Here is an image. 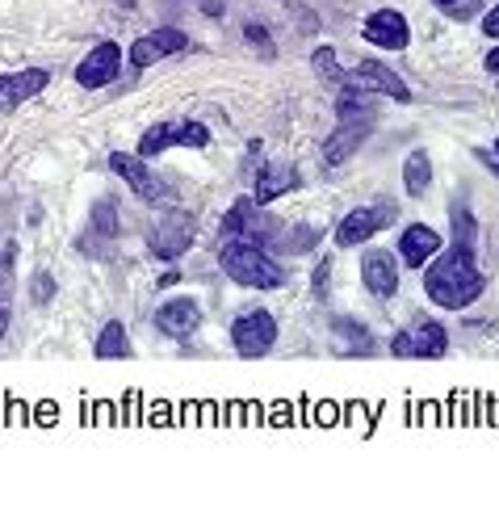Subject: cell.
I'll return each mask as SVG.
<instances>
[{
  "mask_svg": "<svg viewBox=\"0 0 499 512\" xmlns=\"http://www.w3.org/2000/svg\"><path fill=\"white\" fill-rule=\"evenodd\" d=\"M483 286H487V277L474 265L470 248L449 244L445 252H437L424 265V294L445 311H466L474 298L483 294Z\"/></svg>",
  "mask_w": 499,
  "mask_h": 512,
  "instance_id": "cell-1",
  "label": "cell"
},
{
  "mask_svg": "<svg viewBox=\"0 0 499 512\" xmlns=\"http://www.w3.org/2000/svg\"><path fill=\"white\" fill-rule=\"evenodd\" d=\"M219 261H223V269H227L231 282H240V286H248V290H277L281 282H286V269H281L256 240H235V236H231V240L223 244Z\"/></svg>",
  "mask_w": 499,
  "mask_h": 512,
  "instance_id": "cell-2",
  "label": "cell"
},
{
  "mask_svg": "<svg viewBox=\"0 0 499 512\" xmlns=\"http://www.w3.org/2000/svg\"><path fill=\"white\" fill-rule=\"evenodd\" d=\"M168 147H193V152H202V147H210V131L202 122H156V126H147L143 131L139 156L156 160V156L168 152Z\"/></svg>",
  "mask_w": 499,
  "mask_h": 512,
  "instance_id": "cell-3",
  "label": "cell"
},
{
  "mask_svg": "<svg viewBox=\"0 0 499 512\" xmlns=\"http://www.w3.org/2000/svg\"><path fill=\"white\" fill-rule=\"evenodd\" d=\"M231 345L240 357L256 361V357H265L273 345H277V319L269 311H244L240 319L231 324Z\"/></svg>",
  "mask_w": 499,
  "mask_h": 512,
  "instance_id": "cell-4",
  "label": "cell"
},
{
  "mask_svg": "<svg viewBox=\"0 0 499 512\" xmlns=\"http://www.w3.org/2000/svg\"><path fill=\"white\" fill-rule=\"evenodd\" d=\"M110 168L114 173L135 189V194L143 198V202H151V206H164V202H172V185L164 181V177H156L151 168L143 164V156H130V152H114L110 156Z\"/></svg>",
  "mask_w": 499,
  "mask_h": 512,
  "instance_id": "cell-5",
  "label": "cell"
},
{
  "mask_svg": "<svg viewBox=\"0 0 499 512\" xmlns=\"http://www.w3.org/2000/svg\"><path fill=\"white\" fill-rule=\"evenodd\" d=\"M193 231H198V219H193L189 210H168V215H160V223L151 227V252H156L160 261H177L193 244Z\"/></svg>",
  "mask_w": 499,
  "mask_h": 512,
  "instance_id": "cell-6",
  "label": "cell"
},
{
  "mask_svg": "<svg viewBox=\"0 0 499 512\" xmlns=\"http://www.w3.org/2000/svg\"><path fill=\"white\" fill-rule=\"evenodd\" d=\"M223 227H227V236H235V240H269V236H277V219H269L265 215V206H260L256 198H240L231 210H227V219H223Z\"/></svg>",
  "mask_w": 499,
  "mask_h": 512,
  "instance_id": "cell-7",
  "label": "cell"
},
{
  "mask_svg": "<svg viewBox=\"0 0 499 512\" xmlns=\"http://www.w3.org/2000/svg\"><path fill=\"white\" fill-rule=\"evenodd\" d=\"M390 219H395V210H390V206H357V210H349V215L340 219L336 244H340V248H357V244H365V240H374Z\"/></svg>",
  "mask_w": 499,
  "mask_h": 512,
  "instance_id": "cell-8",
  "label": "cell"
},
{
  "mask_svg": "<svg viewBox=\"0 0 499 512\" xmlns=\"http://www.w3.org/2000/svg\"><path fill=\"white\" fill-rule=\"evenodd\" d=\"M122 72V47L118 42H97V47L80 59L76 68V80L80 89H105V84H114Z\"/></svg>",
  "mask_w": 499,
  "mask_h": 512,
  "instance_id": "cell-9",
  "label": "cell"
},
{
  "mask_svg": "<svg viewBox=\"0 0 499 512\" xmlns=\"http://www.w3.org/2000/svg\"><path fill=\"white\" fill-rule=\"evenodd\" d=\"M344 84H357V89H365V93H382L390 101H407L411 97L403 76L390 72L386 63H378V59H365V63H357L353 72H344Z\"/></svg>",
  "mask_w": 499,
  "mask_h": 512,
  "instance_id": "cell-10",
  "label": "cell"
},
{
  "mask_svg": "<svg viewBox=\"0 0 499 512\" xmlns=\"http://www.w3.org/2000/svg\"><path fill=\"white\" fill-rule=\"evenodd\" d=\"M365 42L370 47H382V51H403L407 42H411V26H407V17L399 9H378L365 17V26H361Z\"/></svg>",
  "mask_w": 499,
  "mask_h": 512,
  "instance_id": "cell-11",
  "label": "cell"
},
{
  "mask_svg": "<svg viewBox=\"0 0 499 512\" xmlns=\"http://www.w3.org/2000/svg\"><path fill=\"white\" fill-rule=\"evenodd\" d=\"M189 47V38H185V30H151V34H143L139 42H130V63L143 72V68H151V63H160V59H168V55H177V51H185Z\"/></svg>",
  "mask_w": 499,
  "mask_h": 512,
  "instance_id": "cell-12",
  "label": "cell"
},
{
  "mask_svg": "<svg viewBox=\"0 0 499 512\" xmlns=\"http://www.w3.org/2000/svg\"><path fill=\"white\" fill-rule=\"evenodd\" d=\"M361 282L374 298H390L399 290V256L386 248H370L361 261Z\"/></svg>",
  "mask_w": 499,
  "mask_h": 512,
  "instance_id": "cell-13",
  "label": "cell"
},
{
  "mask_svg": "<svg viewBox=\"0 0 499 512\" xmlns=\"http://www.w3.org/2000/svg\"><path fill=\"white\" fill-rule=\"evenodd\" d=\"M370 126H374V118H340L336 131L323 139V160H328V164H344L365 143Z\"/></svg>",
  "mask_w": 499,
  "mask_h": 512,
  "instance_id": "cell-14",
  "label": "cell"
},
{
  "mask_svg": "<svg viewBox=\"0 0 499 512\" xmlns=\"http://www.w3.org/2000/svg\"><path fill=\"white\" fill-rule=\"evenodd\" d=\"M437 252H441V236H437V231H432L428 223L403 227V236H399V261H403L407 269H424Z\"/></svg>",
  "mask_w": 499,
  "mask_h": 512,
  "instance_id": "cell-15",
  "label": "cell"
},
{
  "mask_svg": "<svg viewBox=\"0 0 499 512\" xmlns=\"http://www.w3.org/2000/svg\"><path fill=\"white\" fill-rule=\"evenodd\" d=\"M198 324H202L198 298H172V303H164V307L156 311V328H160L164 336L185 340V336L198 332Z\"/></svg>",
  "mask_w": 499,
  "mask_h": 512,
  "instance_id": "cell-16",
  "label": "cell"
},
{
  "mask_svg": "<svg viewBox=\"0 0 499 512\" xmlns=\"http://www.w3.org/2000/svg\"><path fill=\"white\" fill-rule=\"evenodd\" d=\"M47 72L42 68H26V72H17V76H0V114H13L21 101H30L38 97L42 89H47Z\"/></svg>",
  "mask_w": 499,
  "mask_h": 512,
  "instance_id": "cell-17",
  "label": "cell"
},
{
  "mask_svg": "<svg viewBox=\"0 0 499 512\" xmlns=\"http://www.w3.org/2000/svg\"><path fill=\"white\" fill-rule=\"evenodd\" d=\"M290 189H298V173H294V168L290 164H265V168H260V173H256V202L260 206H269L273 198H281V194H290Z\"/></svg>",
  "mask_w": 499,
  "mask_h": 512,
  "instance_id": "cell-18",
  "label": "cell"
},
{
  "mask_svg": "<svg viewBox=\"0 0 499 512\" xmlns=\"http://www.w3.org/2000/svg\"><path fill=\"white\" fill-rule=\"evenodd\" d=\"M411 336V357H445L449 353V332L441 324H432V319H424V324H416V332Z\"/></svg>",
  "mask_w": 499,
  "mask_h": 512,
  "instance_id": "cell-19",
  "label": "cell"
},
{
  "mask_svg": "<svg viewBox=\"0 0 499 512\" xmlns=\"http://www.w3.org/2000/svg\"><path fill=\"white\" fill-rule=\"evenodd\" d=\"M114 210H118L114 198H101V202L93 206V227H89V236L80 240V248H89L93 240H97V244H110V240L118 236V215H114Z\"/></svg>",
  "mask_w": 499,
  "mask_h": 512,
  "instance_id": "cell-20",
  "label": "cell"
},
{
  "mask_svg": "<svg viewBox=\"0 0 499 512\" xmlns=\"http://www.w3.org/2000/svg\"><path fill=\"white\" fill-rule=\"evenodd\" d=\"M428 185H432V160H428V152H411L407 164H403V189L411 198H424Z\"/></svg>",
  "mask_w": 499,
  "mask_h": 512,
  "instance_id": "cell-21",
  "label": "cell"
},
{
  "mask_svg": "<svg viewBox=\"0 0 499 512\" xmlns=\"http://www.w3.org/2000/svg\"><path fill=\"white\" fill-rule=\"evenodd\" d=\"M93 353H97V357H126V353H130V349H126V328L118 324V319H110V324L101 328Z\"/></svg>",
  "mask_w": 499,
  "mask_h": 512,
  "instance_id": "cell-22",
  "label": "cell"
},
{
  "mask_svg": "<svg viewBox=\"0 0 499 512\" xmlns=\"http://www.w3.org/2000/svg\"><path fill=\"white\" fill-rule=\"evenodd\" d=\"M449 219H453V244L474 252V236H479V227H474V215H470L466 206H453V215H449Z\"/></svg>",
  "mask_w": 499,
  "mask_h": 512,
  "instance_id": "cell-23",
  "label": "cell"
},
{
  "mask_svg": "<svg viewBox=\"0 0 499 512\" xmlns=\"http://www.w3.org/2000/svg\"><path fill=\"white\" fill-rule=\"evenodd\" d=\"M9 298H13V256L5 252V261H0V340L9 332Z\"/></svg>",
  "mask_w": 499,
  "mask_h": 512,
  "instance_id": "cell-24",
  "label": "cell"
},
{
  "mask_svg": "<svg viewBox=\"0 0 499 512\" xmlns=\"http://www.w3.org/2000/svg\"><path fill=\"white\" fill-rule=\"evenodd\" d=\"M332 328L336 332H344L353 340V353H370L374 349V336H370V328H361V324H353V319H344V315H336L332 319Z\"/></svg>",
  "mask_w": 499,
  "mask_h": 512,
  "instance_id": "cell-25",
  "label": "cell"
},
{
  "mask_svg": "<svg viewBox=\"0 0 499 512\" xmlns=\"http://www.w3.org/2000/svg\"><path fill=\"white\" fill-rule=\"evenodd\" d=\"M315 72L328 80V84H344V68H340V59H336L332 47H319L315 51Z\"/></svg>",
  "mask_w": 499,
  "mask_h": 512,
  "instance_id": "cell-26",
  "label": "cell"
},
{
  "mask_svg": "<svg viewBox=\"0 0 499 512\" xmlns=\"http://www.w3.org/2000/svg\"><path fill=\"white\" fill-rule=\"evenodd\" d=\"M437 9H445L449 17H458V21H466V17H474V9H479V0H432Z\"/></svg>",
  "mask_w": 499,
  "mask_h": 512,
  "instance_id": "cell-27",
  "label": "cell"
},
{
  "mask_svg": "<svg viewBox=\"0 0 499 512\" xmlns=\"http://www.w3.org/2000/svg\"><path fill=\"white\" fill-rule=\"evenodd\" d=\"M51 298H55V277L34 273V303H51Z\"/></svg>",
  "mask_w": 499,
  "mask_h": 512,
  "instance_id": "cell-28",
  "label": "cell"
},
{
  "mask_svg": "<svg viewBox=\"0 0 499 512\" xmlns=\"http://www.w3.org/2000/svg\"><path fill=\"white\" fill-rule=\"evenodd\" d=\"M244 38L252 42L256 51H269L273 47V38H269V30H260V26H244Z\"/></svg>",
  "mask_w": 499,
  "mask_h": 512,
  "instance_id": "cell-29",
  "label": "cell"
},
{
  "mask_svg": "<svg viewBox=\"0 0 499 512\" xmlns=\"http://www.w3.org/2000/svg\"><path fill=\"white\" fill-rule=\"evenodd\" d=\"M483 34H487V38H495V42H499V5H495V9H487V13H483Z\"/></svg>",
  "mask_w": 499,
  "mask_h": 512,
  "instance_id": "cell-30",
  "label": "cell"
},
{
  "mask_svg": "<svg viewBox=\"0 0 499 512\" xmlns=\"http://www.w3.org/2000/svg\"><path fill=\"white\" fill-rule=\"evenodd\" d=\"M390 353H395V357H411V336H407V332H399L395 340H390Z\"/></svg>",
  "mask_w": 499,
  "mask_h": 512,
  "instance_id": "cell-31",
  "label": "cell"
},
{
  "mask_svg": "<svg viewBox=\"0 0 499 512\" xmlns=\"http://www.w3.org/2000/svg\"><path fill=\"white\" fill-rule=\"evenodd\" d=\"M479 160H483V164L491 168V173L499 177V156H495V152H483V147H479Z\"/></svg>",
  "mask_w": 499,
  "mask_h": 512,
  "instance_id": "cell-32",
  "label": "cell"
},
{
  "mask_svg": "<svg viewBox=\"0 0 499 512\" xmlns=\"http://www.w3.org/2000/svg\"><path fill=\"white\" fill-rule=\"evenodd\" d=\"M483 63H487V72H491V76H499V47H495V51H487V59H483Z\"/></svg>",
  "mask_w": 499,
  "mask_h": 512,
  "instance_id": "cell-33",
  "label": "cell"
},
{
  "mask_svg": "<svg viewBox=\"0 0 499 512\" xmlns=\"http://www.w3.org/2000/svg\"><path fill=\"white\" fill-rule=\"evenodd\" d=\"M181 282V273L177 269H168V273H160V286H177Z\"/></svg>",
  "mask_w": 499,
  "mask_h": 512,
  "instance_id": "cell-34",
  "label": "cell"
},
{
  "mask_svg": "<svg viewBox=\"0 0 499 512\" xmlns=\"http://www.w3.org/2000/svg\"><path fill=\"white\" fill-rule=\"evenodd\" d=\"M495 156H499V139H495Z\"/></svg>",
  "mask_w": 499,
  "mask_h": 512,
  "instance_id": "cell-35",
  "label": "cell"
}]
</instances>
